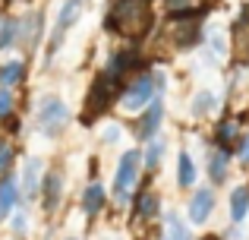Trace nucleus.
I'll use <instances>...</instances> for the list:
<instances>
[{
  "mask_svg": "<svg viewBox=\"0 0 249 240\" xmlns=\"http://www.w3.org/2000/svg\"><path fill=\"white\" fill-rule=\"evenodd\" d=\"M110 205V186H104L101 180H89L79 193V212L89 222H95L98 215H104Z\"/></svg>",
  "mask_w": 249,
  "mask_h": 240,
  "instance_id": "obj_15",
  "label": "nucleus"
},
{
  "mask_svg": "<svg viewBox=\"0 0 249 240\" xmlns=\"http://www.w3.org/2000/svg\"><path fill=\"white\" fill-rule=\"evenodd\" d=\"M174 184L177 190L183 193H193L199 186V165L193 158V148H180L174 158Z\"/></svg>",
  "mask_w": 249,
  "mask_h": 240,
  "instance_id": "obj_17",
  "label": "nucleus"
},
{
  "mask_svg": "<svg viewBox=\"0 0 249 240\" xmlns=\"http://www.w3.org/2000/svg\"><path fill=\"white\" fill-rule=\"evenodd\" d=\"M233 155H237V165H240V167H249V127L243 129V136H240Z\"/></svg>",
  "mask_w": 249,
  "mask_h": 240,
  "instance_id": "obj_31",
  "label": "nucleus"
},
{
  "mask_svg": "<svg viewBox=\"0 0 249 240\" xmlns=\"http://www.w3.org/2000/svg\"><path fill=\"white\" fill-rule=\"evenodd\" d=\"M199 240H227L224 234H205V237H199Z\"/></svg>",
  "mask_w": 249,
  "mask_h": 240,
  "instance_id": "obj_34",
  "label": "nucleus"
},
{
  "mask_svg": "<svg viewBox=\"0 0 249 240\" xmlns=\"http://www.w3.org/2000/svg\"><path fill=\"white\" fill-rule=\"evenodd\" d=\"M155 3L158 0H110L107 10H104V19H101L104 32L126 44L145 41L155 32V25H158Z\"/></svg>",
  "mask_w": 249,
  "mask_h": 240,
  "instance_id": "obj_1",
  "label": "nucleus"
},
{
  "mask_svg": "<svg viewBox=\"0 0 249 240\" xmlns=\"http://www.w3.org/2000/svg\"><path fill=\"white\" fill-rule=\"evenodd\" d=\"M237 161L233 148H224V146H214L212 139L205 142V177L212 186H224L231 180V167Z\"/></svg>",
  "mask_w": 249,
  "mask_h": 240,
  "instance_id": "obj_14",
  "label": "nucleus"
},
{
  "mask_svg": "<svg viewBox=\"0 0 249 240\" xmlns=\"http://www.w3.org/2000/svg\"><path fill=\"white\" fill-rule=\"evenodd\" d=\"M199 48H202V57H205L208 67H221V63L231 57L233 41H231V35H224V32L218 29V25H205V38H202Z\"/></svg>",
  "mask_w": 249,
  "mask_h": 240,
  "instance_id": "obj_16",
  "label": "nucleus"
},
{
  "mask_svg": "<svg viewBox=\"0 0 249 240\" xmlns=\"http://www.w3.org/2000/svg\"><path fill=\"white\" fill-rule=\"evenodd\" d=\"M164 158H167V139H164V136H155V139L142 142V165H145L148 177H155V174L161 171Z\"/></svg>",
  "mask_w": 249,
  "mask_h": 240,
  "instance_id": "obj_23",
  "label": "nucleus"
},
{
  "mask_svg": "<svg viewBox=\"0 0 249 240\" xmlns=\"http://www.w3.org/2000/svg\"><path fill=\"white\" fill-rule=\"evenodd\" d=\"M32 120H35V133L44 139H60L73 123V111L60 95L48 92L32 105Z\"/></svg>",
  "mask_w": 249,
  "mask_h": 240,
  "instance_id": "obj_3",
  "label": "nucleus"
},
{
  "mask_svg": "<svg viewBox=\"0 0 249 240\" xmlns=\"http://www.w3.org/2000/svg\"><path fill=\"white\" fill-rule=\"evenodd\" d=\"M85 6H89V0H60L57 16H54V29L48 32V41H44V63H48V67H51V60L60 54L67 35L76 29V25H79Z\"/></svg>",
  "mask_w": 249,
  "mask_h": 240,
  "instance_id": "obj_5",
  "label": "nucleus"
},
{
  "mask_svg": "<svg viewBox=\"0 0 249 240\" xmlns=\"http://www.w3.org/2000/svg\"><path fill=\"white\" fill-rule=\"evenodd\" d=\"M98 139H101V146H117V142L123 139V127H120V123H114V120H107V123H104V129L98 133Z\"/></svg>",
  "mask_w": 249,
  "mask_h": 240,
  "instance_id": "obj_29",
  "label": "nucleus"
},
{
  "mask_svg": "<svg viewBox=\"0 0 249 240\" xmlns=\"http://www.w3.org/2000/svg\"><path fill=\"white\" fill-rule=\"evenodd\" d=\"M243 117L240 114H224L221 120H214V127H212V136L208 139L214 142V146H224V148H237V142H240V136H243Z\"/></svg>",
  "mask_w": 249,
  "mask_h": 240,
  "instance_id": "obj_18",
  "label": "nucleus"
},
{
  "mask_svg": "<svg viewBox=\"0 0 249 240\" xmlns=\"http://www.w3.org/2000/svg\"><path fill=\"white\" fill-rule=\"evenodd\" d=\"M155 98H158V89H155V67H145V70H139L136 76H129V79L120 86L117 111L133 114V117H136V114L145 111Z\"/></svg>",
  "mask_w": 249,
  "mask_h": 240,
  "instance_id": "obj_4",
  "label": "nucleus"
},
{
  "mask_svg": "<svg viewBox=\"0 0 249 240\" xmlns=\"http://www.w3.org/2000/svg\"><path fill=\"white\" fill-rule=\"evenodd\" d=\"M19 161V146L13 136L0 133V177H6V174H13V167H16Z\"/></svg>",
  "mask_w": 249,
  "mask_h": 240,
  "instance_id": "obj_26",
  "label": "nucleus"
},
{
  "mask_svg": "<svg viewBox=\"0 0 249 240\" xmlns=\"http://www.w3.org/2000/svg\"><path fill=\"white\" fill-rule=\"evenodd\" d=\"M145 180V165H142V146H129L120 152L114 165V180H110V205L114 209H129L133 193Z\"/></svg>",
  "mask_w": 249,
  "mask_h": 240,
  "instance_id": "obj_2",
  "label": "nucleus"
},
{
  "mask_svg": "<svg viewBox=\"0 0 249 240\" xmlns=\"http://www.w3.org/2000/svg\"><path fill=\"white\" fill-rule=\"evenodd\" d=\"M48 13L41 10V6H35V10L22 13V29H19V51L22 54H35L38 48H41V41H48Z\"/></svg>",
  "mask_w": 249,
  "mask_h": 240,
  "instance_id": "obj_12",
  "label": "nucleus"
},
{
  "mask_svg": "<svg viewBox=\"0 0 249 240\" xmlns=\"http://www.w3.org/2000/svg\"><path fill=\"white\" fill-rule=\"evenodd\" d=\"M161 240H196V234L186 218H180V212L167 209L161 215Z\"/></svg>",
  "mask_w": 249,
  "mask_h": 240,
  "instance_id": "obj_22",
  "label": "nucleus"
},
{
  "mask_svg": "<svg viewBox=\"0 0 249 240\" xmlns=\"http://www.w3.org/2000/svg\"><path fill=\"white\" fill-rule=\"evenodd\" d=\"M164 120H167V101H164V95H158V98H155L152 105L145 108V111L136 114V120L129 123V133H133V139L142 146V142H148V139H155V136H161V127H164Z\"/></svg>",
  "mask_w": 249,
  "mask_h": 240,
  "instance_id": "obj_9",
  "label": "nucleus"
},
{
  "mask_svg": "<svg viewBox=\"0 0 249 240\" xmlns=\"http://www.w3.org/2000/svg\"><path fill=\"white\" fill-rule=\"evenodd\" d=\"M63 240H82L79 234H70V237H63Z\"/></svg>",
  "mask_w": 249,
  "mask_h": 240,
  "instance_id": "obj_36",
  "label": "nucleus"
},
{
  "mask_svg": "<svg viewBox=\"0 0 249 240\" xmlns=\"http://www.w3.org/2000/svg\"><path fill=\"white\" fill-rule=\"evenodd\" d=\"M13 114H19V98H16V92H13V89H3V86H0V123L10 120Z\"/></svg>",
  "mask_w": 249,
  "mask_h": 240,
  "instance_id": "obj_28",
  "label": "nucleus"
},
{
  "mask_svg": "<svg viewBox=\"0 0 249 240\" xmlns=\"http://www.w3.org/2000/svg\"><path fill=\"white\" fill-rule=\"evenodd\" d=\"M6 224H10V231H13V234H19V237H22L25 231H29V209H25V205H19V209L10 215V222H6Z\"/></svg>",
  "mask_w": 249,
  "mask_h": 240,
  "instance_id": "obj_30",
  "label": "nucleus"
},
{
  "mask_svg": "<svg viewBox=\"0 0 249 240\" xmlns=\"http://www.w3.org/2000/svg\"><path fill=\"white\" fill-rule=\"evenodd\" d=\"M29 82V60L25 57H6L0 63V86L3 89H22Z\"/></svg>",
  "mask_w": 249,
  "mask_h": 240,
  "instance_id": "obj_21",
  "label": "nucleus"
},
{
  "mask_svg": "<svg viewBox=\"0 0 249 240\" xmlns=\"http://www.w3.org/2000/svg\"><path fill=\"white\" fill-rule=\"evenodd\" d=\"M19 29H22V13H3L0 16V54L19 48Z\"/></svg>",
  "mask_w": 249,
  "mask_h": 240,
  "instance_id": "obj_25",
  "label": "nucleus"
},
{
  "mask_svg": "<svg viewBox=\"0 0 249 240\" xmlns=\"http://www.w3.org/2000/svg\"><path fill=\"white\" fill-rule=\"evenodd\" d=\"M117 95H120V86L110 82L104 73H98L82 101V127H95L98 120H104V114L117 108Z\"/></svg>",
  "mask_w": 249,
  "mask_h": 240,
  "instance_id": "obj_6",
  "label": "nucleus"
},
{
  "mask_svg": "<svg viewBox=\"0 0 249 240\" xmlns=\"http://www.w3.org/2000/svg\"><path fill=\"white\" fill-rule=\"evenodd\" d=\"M129 215H133V222H139V224H155V222H161V215H164V209H161V193L155 190V184H152L148 174L139 184V190L133 193Z\"/></svg>",
  "mask_w": 249,
  "mask_h": 240,
  "instance_id": "obj_8",
  "label": "nucleus"
},
{
  "mask_svg": "<svg viewBox=\"0 0 249 240\" xmlns=\"http://www.w3.org/2000/svg\"><path fill=\"white\" fill-rule=\"evenodd\" d=\"M218 108H221V98H218V92H212V89H196V92L189 95V101H186L189 117L199 120V123L212 120L214 114H218Z\"/></svg>",
  "mask_w": 249,
  "mask_h": 240,
  "instance_id": "obj_19",
  "label": "nucleus"
},
{
  "mask_svg": "<svg viewBox=\"0 0 249 240\" xmlns=\"http://www.w3.org/2000/svg\"><path fill=\"white\" fill-rule=\"evenodd\" d=\"M227 215L233 224H243L249 218V184H233L227 193Z\"/></svg>",
  "mask_w": 249,
  "mask_h": 240,
  "instance_id": "obj_24",
  "label": "nucleus"
},
{
  "mask_svg": "<svg viewBox=\"0 0 249 240\" xmlns=\"http://www.w3.org/2000/svg\"><path fill=\"white\" fill-rule=\"evenodd\" d=\"M44 171H48V161H44L41 155H25L22 158V167H19V190H22V205L25 209L41 199Z\"/></svg>",
  "mask_w": 249,
  "mask_h": 240,
  "instance_id": "obj_11",
  "label": "nucleus"
},
{
  "mask_svg": "<svg viewBox=\"0 0 249 240\" xmlns=\"http://www.w3.org/2000/svg\"><path fill=\"white\" fill-rule=\"evenodd\" d=\"M0 16H3V13H0Z\"/></svg>",
  "mask_w": 249,
  "mask_h": 240,
  "instance_id": "obj_37",
  "label": "nucleus"
},
{
  "mask_svg": "<svg viewBox=\"0 0 249 240\" xmlns=\"http://www.w3.org/2000/svg\"><path fill=\"white\" fill-rule=\"evenodd\" d=\"M0 127H3V133H6V136L19 139V136H22V114H13V117H10V120H3Z\"/></svg>",
  "mask_w": 249,
  "mask_h": 240,
  "instance_id": "obj_32",
  "label": "nucleus"
},
{
  "mask_svg": "<svg viewBox=\"0 0 249 240\" xmlns=\"http://www.w3.org/2000/svg\"><path fill=\"white\" fill-rule=\"evenodd\" d=\"M214 209H218V186L212 184H202L189 193V203H186V222L196 224V228H205L212 222Z\"/></svg>",
  "mask_w": 249,
  "mask_h": 240,
  "instance_id": "obj_13",
  "label": "nucleus"
},
{
  "mask_svg": "<svg viewBox=\"0 0 249 240\" xmlns=\"http://www.w3.org/2000/svg\"><path fill=\"white\" fill-rule=\"evenodd\" d=\"M145 67H152V63H148V57L142 54V48H139V44H120V48L107 51L101 73L107 76L110 82L123 86V82H126L129 76H136L139 70H145Z\"/></svg>",
  "mask_w": 249,
  "mask_h": 240,
  "instance_id": "obj_7",
  "label": "nucleus"
},
{
  "mask_svg": "<svg viewBox=\"0 0 249 240\" xmlns=\"http://www.w3.org/2000/svg\"><path fill=\"white\" fill-rule=\"evenodd\" d=\"M3 3H32V0H3Z\"/></svg>",
  "mask_w": 249,
  "mask_h": 240,
  "instance_id": "obj_35",
  "label": "nucleus"
},
{
  "mask_svg": "<svg viewBox=\"0 0 249 240\" xmlns=\"http://www.w3.org/2000/svg\"><path fill=\"white\" fill-rule=\"evenodd\" d=\"M158 3L164 6L167 16H189V13H199L202 10L196 0H158Z\"/></svg>",
  "mask_w": 249,
  "mask_h": 240,
  "instance_id": "obj_27",
  "label": "nucleus"
},
{
  "mask_svg": "<svg viewBox=\"0 0 249 240\" xmlns=\"http://www.w3.org/2000/svg\"><path fill=\"white\" fill-rule=\"evenodd\" d=\"M22 205V190H19V174L0 177V224L10 222V215Z\"/></svg>",
  "mask_w": 249,
  "mask_h": 240,
  "instance_id": "obj_20",
  "label": "nucleus"
},
{
  "mask_svg": "<svg viewBox=\"0 0 249 240\" xmlns=\"http://www.w3.org/2000/svg\"><path fill=\"white\" fill-rule=\"evenodd\" d=\"M63 199H67V171L63 165H48L41 180V212L44 215H57L63 209Z\"/></svg>",
  "mask_w": 249,
  "mask_h": 240,
  "instance_id": "obj_10",
  "label": "nucleus"
},
{
  "mask_svg": "<svg viewBox=\"0 0 249 240\" xmlns=\"http://www.w3.org/2000/svg\"><path fill=\"white\" fill-rule=\"evenodd\" d=\"M101 174H98V155H91L89 158V180H98Z\"/></svg>",
  "mask_w": 249,
  "mask_h": 240,
  "instance_id": "obj_33",
  "label": "nucleus"
}]
</instances>
